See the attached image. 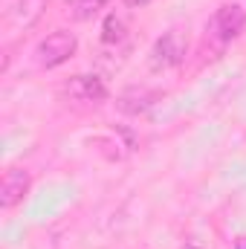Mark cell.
<instances>
[{"instance_id": "6da1fadb", "label": "cell", "mask_w": 246, "mask_h": 249, "mask_svg": "<svg viewBox=\"0 0 246 249\" xmlns=\"http://www.w3.org/2000/svg\"><path fill=\"white\" fill-rule=\"evenodd\" d=\"M244 26H246L244 6H238V3H223V6L209 18L206 35H209L211 41H217V44H229L232 38H238V35L244 32Z\"/></svg>"}, {"instance_id": "7a4b0ae2", "label": "cell", "mask_w": 246, "mask_h": 249, "mask_svg": "<svg viewBox=\"0 0 246 249\" xmlns=\"http://www.w3.org/2000/svg\"><path fill=\"white\" fill-rule=\"evenodd\" d=\"M185 53H188V38H185L180 29H171L165 32L162 38L154 41L151 47V70H171V67H180L185 61Z\"/></svg>"}, {"instance_id": "3957f363", "label": "cell", "mask_w": 246, "mask_h": 249, "mask_svg": "<svg viewBox=\"0 0 246 249\" xmlns=\"http://www.w3.org/2000/svg\"><path fill=\"white\" fill-rule=\"evenodd\" d=\"M75 47H78V41H75V35L72 32H53V35H47L41 44H38V50H35V58L38 64L44 67V70H55V67H61L64 61H70L72 55H75Z\"/></svg>"}, {"instance_id": "277c9868", "label": "cell", "mask_w": 246, "mask_h": 249, "mask_svg": "<svg viewBox=\"0 0 246 249\" xmlns=\"http://www.w3.org/2000/svg\"><path fill=\"white\" fill-rule=\"evenodd\" d=\"M29 191V171L23 168H9L3 174V186H0V209L12 212Z\"/></svg>"}, {"instance_id": "5b68a950", "label": "cell", "mask_w": 246, "mask_h": 249, "mask_svg": "<svg viewBox=\"0 0 246 249\" xmlns=\"http://www.w3.org/2000/svg\"><path fill=\"white\" fill-rule=\"evenodd\" d=\"M67 96L75 102H102L107 99V84L102 75H75L67 81Z\"/></svg>"}, {"instance_id": "8992f818", "label": "cell", "mask_w": 246, "mask_h": 249, "mask_svg": "<svg viewBox=\"0 0 246 249\" xmlns=\"http://www.w3.org/2000/svg\"><path fill=\"white\" fill-rule=\"evenodd\" d=\"M44 6H47V0H18V3L6 12V23L20 26V29H29V26L41 18Z\"/></svg>"}, {"instance_id": "52a82bcc", "label": "cell", "mask_w": 246, "mask_h": 249, "mask_svg": "<svg viewBox=\"0 0 246 249\" xmlns=\"http://www.w3.org/2000/svg\"><path fill=\"white\" fill-rule=\"evenodd\" d=\"M116 105H119V110H124V113L139 116V113H148V110L157 105V96H154V93H148V90L133 87V90H124Z\"/></svg>"}, {"instance_id": "ba28073f", "label": "cell", "mask_w": 246, "mask_h": 249, "mask_svg": "<svg viewBox=\"0 0 246 249\" xmlns=\"http://www.w3.org/2000/svg\"><path fill=\"white\" fill-rule=\"evenodd\" d=\"M110 0H67V15L72 20H90L96 18Z\"/></svg>"}, {"instance_id": "9c48e42d", "label": "cell", "mask_w": 246, "mask_h": 249, "mask_svg": "<svg viewBox=\"0 0 246 249\" xmlns=\"http://www.w3.org/2000/svg\"><path fill=\"white\" fill-rule=\"evenodd\" d=\"M122 38H124V20L122 18H116V15H110V18L105 20L102 41H105V44H119Z\"/></svg>"}, {"instance_id": "30bf717a", "label": "cell", "mask_w": 246, "mask_h": 249, "mask_svg": "<svg viewBox=\"0 0 246 249\" xmlns=\"http://www.w3.org/2000/svg\"><path fill=\"white\" fill-rule=\"evenodd\" d=\"M148 3H154V0H124L127 9H142V6H148Z\"/></svg>"}, {"instance_id": "8fae6325", "label": "cell", "mask_w": 246, "mask_h": 249, "mask_svg": "<svg viewBox=\"0 0 246 249\" xmlns=\"http://www.w3.org/2000/svg\"><path fill=\"white\" fill-rule=\"evenodd\" d=\"M185 249H206V247H200V244H188Z\"/></svg>"}]
</instances>
